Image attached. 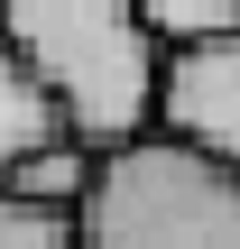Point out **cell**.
I'll list each match as a JSON object with an SVG mask.
<instances>
[{"instance_id":"1","label":"cell","mask_w":240,"mask_h":249,"mask_svg":"<svg viewBox=\"0 0 240 249\" xmlns=\"http://www.w3.org/2000/svg\"><path fill=\"white\" fill-rule=\"evenodd\" d=\"M0 37L55 92L65 139H83L92 157L139 139V129H157L166 46L148 37L139 0H0Z\"/></svg>"},{"instance_id":"2","label":"cell","mask_w":240,"mask_h":249,"mask_svg":"<svg viewBox=\"0 0 240 249\" xmlns=\"http://www.w3.org/2000/svg\"><path fill=\"white\" fill-rule=\"evenodd\" d=\"M83 249H240V176L176 129H139L83 176Z\"/></svg>"},{"instance_id":"3","label":"cell","mask_w":240,"mask_h":249,"mask_svg":"<svg viewBox=\"0 0 240 249\" xmlns=\"http://www.w3.org/2000/svg\"><path fill=\"white\" fill-rule=\"evenodd\" d=\"M157 129L194 139L203 157H222V166L240 176V28L231 37H203V46H166Z\"/></svg>"},{"instance_id":"4","label":"cell","mask_w":240,"mask_h":249,"mask_svg":"<svg viewBox=\"0 0 240 249\" xmlns=\"http://www.w3.org/2000/svg\"><path fill=\"white\" fill-rule=\"evenodd\" d=\"M65 139V111H55V92L18 65V46L0 37V185H18V166L37 157V148H55Z\"/></svg>"},{"instance_id":"5","label":"cell","mask_w":240,"mask_h":249,"mask_svg":"<svg viewBox=\"0 0 240 249\" xmlns=\"http://www.w3.org/2000/svg\"><path fill=\"white\" fill-rule=\"evenodd\" d=\"M0 249H83V222H74V203L0 185Z\"/></svg>"},{"instance_id":"6","label":"cell","mask_w":240,"mask_h":249,"mask_svg":"<svg viewBox=\"0 0 240 249\" xmlns=\"http://www.w3.org/2000/svg\"><path fill=\"white\" fill-rule=\"evenodd\" d=\"M139 18H148L157 46H203V37L240 28V0H139Z\"/></svg>"},{"instance_id":"7","label":"cell","mask_w":240,"mask_h":249,"mask_svg":"<svg viewBox=\"0 0 240 249\" xmlns=\"http://www.w3.org/2000/svg\"><path fill=\"white\" fill-rule=\"evenodd\" d=\"M83 176H92V148H83V139H55V148H37V157L18 166V185L46 194V203H83Z\"/></svg>"}]
</instances>
